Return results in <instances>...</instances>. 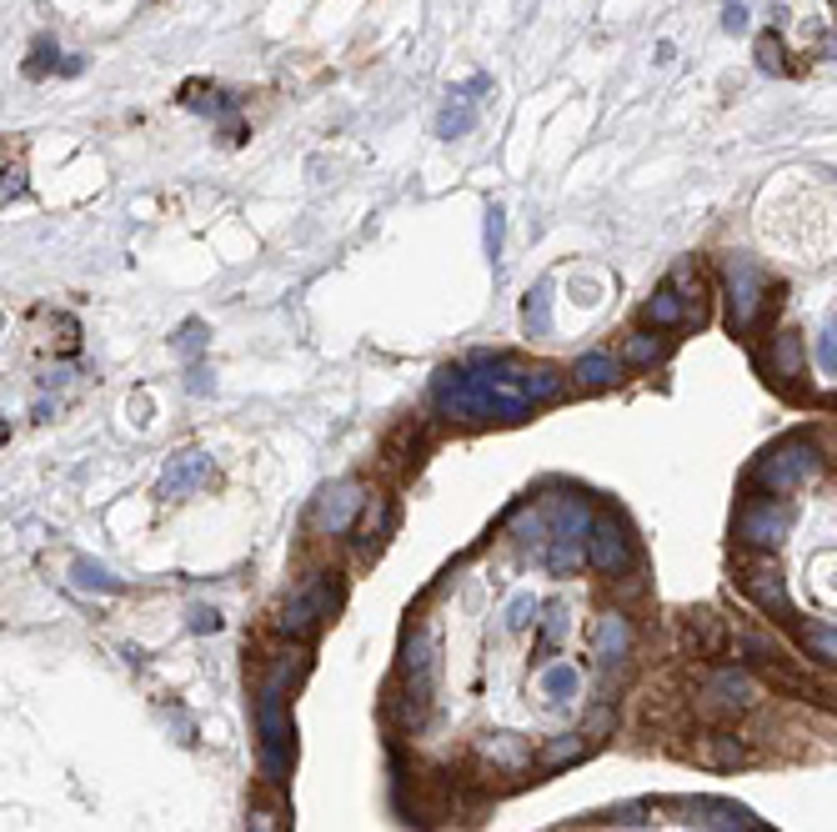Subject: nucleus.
Listing matches in <instances>:
<instances>
[{
	"label": "nucleus",
	"mask_w": 837,
	"mask_h": 832,
	"mask_svg": "<svg viewBox=\"0 0 837 832\" xmlns=\"http://www.w3.org/2000/svg\"><path fill=\"white\" fill-rule=\"evenodd\" d=\"M432 401H437V411L457 416V422H522V416H527V396L487 391V386H477L472 371H462V366L437 371Z\"/></svg>",
	"instance_id": "f257e3e1"
},
{
	"label": "nucleus",
	"mask_w": 837,
	"mask_h": 832,
	"mask_svg": "<svg viewBox=\"0 0 837 832\" xmlns=\"http://www.w3.org/2000/svg\"><path fill=\"white\" fill-rule=\"evenodd\" d=\"M817 472H822V452H817V442H807V437H787V442H777L772 452L757 457L752 482L767 487V492H792V487L812 482Z\"/></svg>",
	"instance_id": "f03ea898"
},
{
	"label": "nucleus",
	"mask_w": 837,
	"mask_h": 832,
	"mask_svg": "<svg viewBox=\"0 0 837 832\" xmlns=\"http://www.w3.org/2000/svg\"><path fill=\"white\" fill-rule=\"evenodd\" d=\"M722 271H727V321H732V331H747V326L757 321V306H762L767 276H762V271H757V261H752V256H742V251H732Z\"/></svg>",
	"instance_id": "7ed1b4c3"
},
{
	"label": "nucleus",
	"mask_w": 837,
	"mask_h": 832,
	"mask_svg": "<svg viewBox=\"0 0 837 832\" xmlns=\"http://www.w3.org/2000/svg\"><path fill=\"white\" fill-rule=\"evenodd\" d=\"M792 532V507L787 502H752L737 517V537L747 547H777Z\"/></svg>",
	"instance_id": "20e7f679"
},
{
	"label": "nucleus",
	"mask_w": 837,
	"mask_h": 832,
	"mask_svg": "<svg viewBox=\"0 0 837 832\" xmlns=\"http://www.w3.org/2000/svg\"><path fill=\"white\" fill-rule=\"evenodd\" d=\"M361 502H366V497H361V482H336V487L321 497V507H316V522H321L326 532H346Z\"/></svg>",
	"instance_id": "39448f33"
},
{
	"label": "nucleus",
	"mask_w": 837,
	"mask_h": 832,
	"mask_svg": "<svg viewBox=\"0 0 837 832\" xmlns=\"http://www.w3.org/2000/svg\"><path fill=\"white\" fill-rule=\"evenodd\" d=\"M587 542H592V562H597V567H607V572H622V567L632 562V552H627V537H622L612 522H597Z\"/></svg>",
	"instance_id": "423d86ee"
},
{
	"label": "nucleus",
	"mask_w": 837,
	"mask_h": 832,
	"mask_svg": "<svg viewBox=\"0 0 837 832\" xmlns=\"http://www.w3.org/2000/svg\"><path fill=\"white\" fill-rule=\"evenodd\" d=\"M707 697H712V707L737 712V707H752V702H757V687H752L742 672H717L712 687H707Z\"/></svg>",
	"instance_id": "0eeeda50"
},
{
	"label": "nucleus",
	"mask_w": 837,
	"mask_h": 832,
	"mask_svg": "<svg viewBox=\"0 0 837 832\" xmlns=\"http://www.w3.org/2000/svg\"><path fill=\"white\" fill-rule=\"evenodd\" d=\"M321 612H326V582H316V587H306L291 607H286V617H281V627L286 632H311L316 622H321Z\"/></svg>",
	"instance_id": "6e6552de"
},
{
	"label": "nucleus",
	"mask_w": 837,
	"mask_h": 832,
	"mask_svg": "<svg viewBox=\"0 0 837 832\" xmlns=\"http://www.w3.org/2000/svg\"><path fill=\"white\" fill-rule=\"evenodd\" d=\"M477 91H487V81H482V76H477L467 91H457V111H447V116L437 121V136H447V141H452V136H462V131L472 126V116H477V101H482Z\"/></svg>",
	"instance_id": "1a4fd4ad"
},
{
	"label": "nucleus",
	"mask_w": 837,
	"mask_h": 832,
	"mask_svg": "<svg viewBox=\"0 0 837 832\" xmlns=\"http://www.w3.org/2000/svg\"><path fill=\"white\" fill-rule=\"evenodd\" d=\"M206 472H211V457L191 452V457H181L176 467H166V477H161V492H166V497H181V492H191V487H196Z\"/></svg>",
	"instance_id": "9d476101"
},
{
	"label": "nucleus",
	"mask_w": 837,
	"mask_h": 832,
	"mask_svg": "<svg viewBox=\"0 0 837 832\" xmlns=\"http://www.w3.org/2000/svg\"><path fill=\"white\" fill-rule=\"evenodd\" d=\"M627 642H632V637H627V622H622L617 612H607V617L597 622V657H602V662H622V657H627Z\"/></svg>",
	"instance_id": "9b49d317"
},
{
	"label": "nucleus",
	"mask_w": 837,
	"mask_h": 832,
	"mask_svg": "<svg viewBox=\"0 0 837 832\" xmlns=\"http://www.w3.org/2000/svg\"><path fill=\"white\" fill-rule=\"evenodd\" d=\"M617 376H622V361L607 356V351H587V356L577 361V381H582V386H612Z\"/></svg>",
	"instance_id": "f8f14e48"
},
{
	"label": "nucleus",
	"mask_w": 837,
	"mask_h": 832,
	"mask_svg": "<svg viewBox=\"0 0 837 832\" xmlns=\"http://www.w3.org/2000/svg\"><path fill=\"white\" fill-rule=\"evenodd\" d=\"M562 391H567V376H557V371H547V366L522 371V396H527V401H557Z\"/></svg>",
	"instance_id": "ddd939ff"
},
{
	"label": "nucleus",
	"mask_w": 837,
	"mask_h": 832,
	"mask_svg": "<svg viewBox=\"0 0 837 832\" xmlns=\"http://www.w3.org/2000/svg\"><path fill=\"white\" fill-rule=\"evenodd\" d=\"M522 321H527L537 336L552 326V286H547V281H537V286L527 291V301H522Z\"/></svg>",
	"instance_id": "4468645a"
},
{
	"label": "nucleus",
	"mask_w": 837,
	"mask_h": 832,
	"mask_svg": "<svg viewBox=\"0 0 837 832\" xmlns=\"http://www.w3.org/2000/svg\"><path fill=\"white\" fill-rule=\"evenodd\" d=\"M642 316H647L652 326H682V321H687V306H682L677 291H657V296L642 306Z\"/></svg>",
	"instance_id": "2eb2a0df"
},
{
	"label": "nucleus",
	"mask_w": 837,
	"mask_h": 832,
	"mask_svg": "<svg viewBox=\"0 0 837 832\" xmlns=\"http://www.w3.org/2000/svg\"><path fill=\"white\" fill-rule=\"evenodd\" d=\"M742 582H747V592H752L762 607L787 612V592H782V577H777V572H772V577H767V572H752V577H742Z\"/></svg>",
	"instance_id": "dca6fc26"
},
{
	"label": "nucleus",
	"mask_w": 837,
	"mask_h": 832,
	"mask_svg": "<svg viewBox=\"0 0 837 832\" xmlns=\"http://www.w3.org/2000/svg\"><path fill=\"white\" fill-rule=\"evenodd\" d=\"M772 371L777 376H797L802 371V341L787 331V336H777V346H772Z\"/></svg>",
	"instance_id": "f3484780"
},
{
	"label": "nucleus",
	"mask_w": 837,
	"mask_h": 832,
	"mask_svg": "<svg viewBox=\"0 0 837 832\" xmlns=\"http://www.w3.org/2000/svg\"><path fill=\"white\" fill-rule=\"evenodd\" d=\"M502 236H507V211H502V206H487V226H482V241H487V256H492V261L502 256Z\"/></svg>",
	"instance_id": "a211bd4d"
},
{
	"label": "nucleus",
	"mask_w": 837,
	"mask_h": 832,
	"mask_svg": "<svg viewBox=\"0 0 837 832\" xmlns=\"http://www.w3.org/2000/svg\"><path fill=\"white\" fill-rule=\"evenodd\" d=\"M802 642H807L817 657L837 662V632H832V627H802Z\"/></svg>",
	"instance_id": "6ab92c4d"
},
{
	"label": "nucleus",
	"mask_w": 837,
	"mask_h": 832,
	"mask_svg": "<svg viewBox=\"0 0 837 832\" xmlns=\"http://www.w3.org/2000/svg\"><path fill=\"white\" fill-rule=\"evenodd\" d=\"M201 341H206V326H201V321H186V326H181V336H176V351H181V356H196V351H201Z\"/></svg>",
	"instance_id": "aec40b11"
},
{
	"label": "nucleus",
	"mask_w": 837,
	"mask_h": 832,
	"mask_svg": "<svg viewBox=\"0 0 837 832\" xmlns=\"http://www.w3.org/2000/svg\"><path fill=\"white\" fill-rule=\"evenodd\" d=\"M657 351H662V346H657L652 336H632V341H627V361H632V366H647V361H657Z\"/></svg>",
	"instance_id": "412c9836"
},
{
	"label": "nucleus",
	"mask_w": 837,
	"mask_h": 832,
	"mask_svg": "<svg viewBox=\"0 0 837 832\" xmlns=\"http://www.w3.org/2000/svg\"><path fill=\"white\" fill-rule=\"evenodd\" d=\"M722 26H727L732 36L747 31V0H727V6H722Z\"/></svg>",
	"instance_id": "4be33fe9"
},
{
	"label": "nucleus",
	"mask_w": 837,
	"mask_h": 832,
	"mask_svg": "<svg viewBox=\"0 0 837 832\" xmlns=\"http://www.w3.org/2000/svg\"><path fill=\"white\" fill-rule=\"evenodd\" d=\"M757 66H762V71H782V46H777L772 36L757 41Z\"/></svg>",
	"instance_id": "5701e85b"
},
{
	"label": "nucleus",
	"mask_w": 837,
	"mask_h": 832,
	"mask_svg": "<svg viewBox=\"0 0 837 832\" xmlns=\"http://www.w3.org/2000/svg\"><path fill=\"white\" fill-rule=\"evenodd\" d=\"M577 752H582V737H562V742L547 747V762H567V757H577Z\"/></svg>",
	"instance_id": "b1692460"
},
{
	"label": "nucleus",
	"mask_w": 837,
	"mask_h": 832,
	"mask_svg": "<svg viewBox=\"0 0 837 832\" xmlns=\"http://www.w3.org/2000/svg\"><path fill=\"white\" fill-rule=\"evenodd\" d=\"M817 361H822L827 371H837V331H822V341H817Z\"/></svg>",
	"instance_id": "393cba45"
},
{
	"label": "nucleus",
	"mask_w": 837,
	"mask_h": 832,
	"mask_svg": "<svg viewBox=\"0 0 837 832\" xmlns=\"http://www.w3.org/2000/svg\"><path fill=\"white\" fill-rule=\"evenodd\" d=\"M707 762H742V747H737V742H722V747H707Z\"/></svg>",
	"instance_id": "a878e982"
},
{
	"label": "nucleus",
	"mask_w": 837,
	"mask_h": 832,
	"mask_svg": "<svg viewBox=\"0 0 837 832\" xmlns=\"http://www.w3.org/2000/svg\"><path fill=\"white\" fill-rule=\"evenodd\" d=\"M191 627H196V632H216V627H221V617H216V612H206V607H196V612H191Z\"/></svg>",
	"instance_id": "bb28decb"
},
{
	"label": "nucleus",
	"mask_w": 837,
	"mask_h": 832,
	"mask_svg": "<svg viewBox=\"0 0 837 832\" xmlns=\"http://www.w3.org/2000/svg\"><path fill=\"white\" fill-rule=\"evenodd\" d=\"M21 186H26V181H21V166L6 171V196H21Z\"/></svg>",
	"instance_id": "cd10ccee"
}]
</instances>
